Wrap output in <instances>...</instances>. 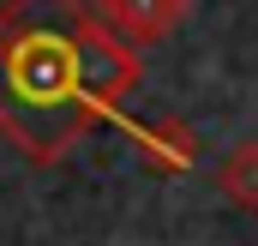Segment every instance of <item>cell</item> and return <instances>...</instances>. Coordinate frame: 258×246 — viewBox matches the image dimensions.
<instances>
[{
    "mask_svg": "<svg viewBox=\"0 0 258 246\" xmlns=\"http://www.w3.org/2000/svg\"><path fill=\"white\" fill-rule=\"evenodd\" d=\"M78 0H6L0 6V138L30 162H60L96 126L84 102L72 24Z\"/></svg>",
    "mask_w": 258,
    "mask_h": 246,
    "instance_id": "obj_1",
    "label": "cell"
},
{
    "mask_svg": "<svg viewBox=\"0 0 258 246\" xmlns=\"http://www.w3.org/2000/svg\"><path fill=\"white\" fill-rule=\"evenodd\" d=\"M72 54H78V84H84V102L96 108V120H102V114H120L126 96L138 90V72H144V66H138V48H132L108 18L78 12V24H72Z\"/></svg>",
    "mask_w": 258,
    "mask_h": 246,
    "instance_id": "obj_2",
    "label": "cell"
},
{
    "mask_svg": "<svg viewBox=\"0 0 258 246\" xmlns=\"http://www.w3.org/2000/svg\"><path fill=\"white\" fill-rule=\"evenodd\" d=\"M186 6L192 0H96V18H108L132 48H144V42H162L186 18Z\"/></svg>",
    "mask_w": 258,
    "mask_h": 246,
    "instance_id": "obj_3",
    "label": "cell"
},
{
    "mask_svg": "<svg viewBox=\"0 0 258 246\" xmlns=\"http://www.w3.org/2000/svg\"><path fill=\"white\" fill-rule=\"evenodd\" d=\"M132 138H138V156H144V168L180 174V168H192V162H198V138H192V126H180V120L138 126Z\"/></svg>",
    "mask_w": 258,
    "mask_h": 246,
    "instance_id": "obj_4",
    "label": "cell"
},
{
    "mask_svg": "<svg viewBox=\"0 0 258 246\" xmlns=\"http://www.w3.org/2000/svg\"><path fill=\"white\" fill-rule=\"evenodd\" d=\"M216 186H222V198H228L234 210L258 216V138H240V144L222 156V168H216Z\"/></svg>",
    "mask_w": 258,
    "mask_h": 246,
    "instance_id": "obj_5",
    "label": "cell"
}]
</instances>
